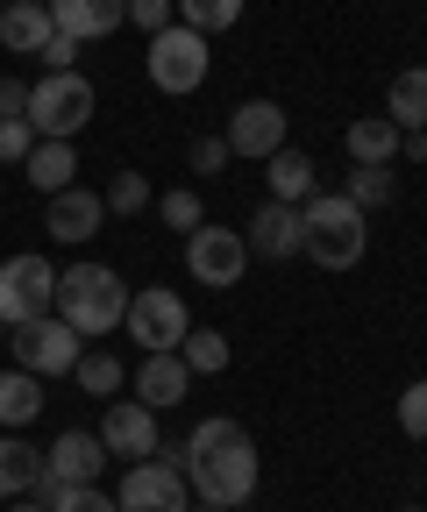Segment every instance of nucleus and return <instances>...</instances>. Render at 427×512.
Segmentation results:
<instances>
[{
  "instance_id": "79ce46f5",
  "label": "nucleus",
  "mask_w": 427,
  "mask_h": 512,
  "mask_svg": "<svg viewBox=\"0 0 427 512\" xmlns=\"http://www.w3.org/2000/svg\"><path fill=\"white\" fill-rule=\"evenodd\" d=\"M406 512H420V505H406Z\"/></svg>"
},
{
  "instance_id": "4be33fe9",
  "label": "nucleus",
  "mask_w": 427,
  "mask_h": 512,
  "mask_svg": "<svg viewBox=\"0 0 427 512\" xmlns=\"http://www.w3.org/2000/svg\"><path fill=\"white\" fill-rule=\"evenodd\" d=\"M36 413H43V377H29V370H0V427L22 434Z\"/></svg>"
},
{
  "instance_id": "c85d7f7f",
  "label": "nucleus",
  "mask_w": 427,
  "mask_h": 512,
  "mask_svg": "<svg viewBox=\"0 0 427 512\" xmlns=\"http://www.w3.org/2000/svg\"><path fill=\"white\" fill-rule=\"evenodd\" d=\"M100 200H107V214L129 221V214H143V207L157 200V192H150V178H143V171H114V185L100 192Z\"/></svg>"
},
{
  "instance_id": "4c0bfd02",
  "label": "nucleus",
  "mask_w": 427,
  "mask_h": 512,
  "mask_svg": "<svg viewBox=\"0 0 427 512\" xmlns=\"http://www.w3.org/2000/svg\"><path fill=\"white\" fill-rule=\"evenodd\" d=\"M8 512H43V498H8Z\"/></svg>"
},
{
  "instance_id": "2f4dec72",
  "label": "nucleus",
  "mask_w": 427,
  "mask_h": 512,
  "mask_svg": "<svg viewBox=\"0 0 427 512\" xmlns=\"http://www.w3.org/2000/svg\"><path fill=\"white\" fill-rule=\"evenodd\" d=\"M399 427H406L413 441H427V377L399 392Z\"/></svg>"
},
{
  "instance_id": "39448f33",
  "label": "nucleus",
  "mask_w": 427,
  "mask_h": 512,
  "mask_svg": "<svg viewBox=\"0 0 427 512\" xmlns=\"http://www.w3.org/2000/svg\"><path fill=\"white\" fill-rule=\"evenodd\" d=\"M207 64H214V57H207V36L186 29V22L150 36V86H157V93H178V100L200 93V86H207Z\"/></svg>"
},
{
  "instance_id": "c756f323",
  "label": "nucleus",
  "mask_w": 427,
  "mask_h": 512,
  "mask_svg": "<svg viewBox=\"0 0 427 512\" xmlns=\"http://www.w3.org/2000/svg\"><path fill=\"white\" fill-rule=\"evenodd\" d=\"M72 377L86 384L93 399H121V377H129V370H121L114 356H100V349H93V356H79V370H72Z\"/></svg>"
},
{
  "instance_id": "58836bf2",
  "label": "nucleus",
  "mask_w": 427,
  "mask_h": 512,
  "mask_svg": "<svg viewBox=\"0 0 427 512\" xmlns=\"http://www.w3.org/2000/svg\"><path fill=\"white\" fill-rule=\"evenodd\" d=\"M15 8H50V0H15Z\"/></svg>"
},
{
  "instance_id": "72a5a7b5",
  "label": "nucleus",
  "mask_w": 427,
  "mask_h": 512,
  "mask_svg": "<svg viewBox=\"0 0 427 512\" xmlns=\"http://www.w3.org/2000/svg\"><path fill=\"white\" fill-rule=\"evenodd\" d=\"M36 150V128L29 121H0V164H29Z\"/></svg>"
},
{
  "instance_id": "9d476101",
  "label": "nucleus",
  "mask_w": 427,
  "mask_h": 512,
  "mask_svg": "<svg viewBox=\"0 0 427 512\" xmlns=\"http://www.w3.org/2000/svg\"><path fill=\"white\" fill-rule=\"evenodd\" d=\"M100 448L107 456H121V463H143V456H157V441H164V427H157V413L143 406V399H107V413H100Z\"/></svg>"
},
{
  "instance_id": "a878e982",
  "label": "nucleus",
  "mask_w": 427,
  "mask_h": 512,
  "mask_svg": "<svg viewBox=\"0 0 427 512\" xmlns=\"http://www.w3.org/2000/svg\"><path fill=\"white\" fill-rule=\"evenodd\" d=\"M36 498H43V512H114V491H100V484H36Z\"/></svg>"
},
{
  "instance_id": "aec40b11",
  "label": "nucleus",
  "mask_w": 427,
  "mask_h": 512,
  "mask_svg": "<svg viewBox=\"0 0 427 512\" xmlns=\"http://www.w3.org/2000/svg\"><path fill=\"white\" fill-rule=\"evenodd\" d=\"M22 171H29V185L43 192V200H50V192H65V185H79V143H36Z\"/></svg>"
},
{
  "instance_id": "a211bd4d",
  "label": "nucleus",
  "mask_w": 427,
  "mask_h": 512,
  "mask_svg": "<svg viewBox=\"0 0 427 512\" xmlns=\"http://www.w3.org/2000/svg\"><path fill=\"white\" fill-rule=\"evenodd\" d=\"M385 121L399 136H427V64H413V72H399L385 86Z\"/></svg>"
},
{
  "instance_id": "c9c22d12",
  "label": "nucleus",
  "mask_w": 427,
  "mask_h": 512,
  "mask_svg": "<svg viewBox=\"0 0 427 512\" xmlns=\"http://www.w3.org/2000/svg\"><path fill=\"white\" fill-rule=\"evenodd\" d=\"M171 15H178L171 0H129V22H136V29H150V36H157V29H171Z\"/></svg>"
},
{
  "instance_id": "20e7f679",
  "label": "nucleus",
  "mask_w": 427,
  "mask_h": 512,
  "mask_svg": "<svg viewBox=\"0 0 427 512\" xmlns=\"http://www.w3.org/2000/svg\"><path fill=\"white\" fill-rule=\"evenodd\" d=\"M93 107H100V93H93L86 72H43V79L29 86L22 121L36 128V143H72L79 128L93 121Z\"/></svg>"
},
{
  "instance_id": "6e6552de",
  "label": "nucleus",
  "mask_w": 427,
  "mask_h": 512,
  "mask_svg": "<svg viewBox=\"0 0 427 512\" xmlns=\"http://www.w3.org/2000/svg\"><path fill=\"white\" fill-rule=\"evenodd\" d=\"M121 328H129V342H136L143 356L178 349V342H186V299H178V292H164V285L129 292V313H121Z\"/></svg>"
},
{
  "instance_id": "b1692460",
  "label": "nucleus",
  "mask_w": 427,
  "mask_h": 512,
  "mask_svg": "<svg viewBox=\"0 0 427 512\" xmlns=\"http://www.w3.org/2000/svg\"><path fill=\"white\" fill-rule=\"evenodd\" d=\"M342 143H349V164H392L406 136L378 114V121H349V136H342Z\"/></svg>"
},
{
  "instance_id": "5701e85b",
  "label": "nucleus",
  "mask_w": 427,
  "mask_h": 512,
  "mask_svg": "<svg viewBox=\"0 0 427 512\" xmlns=\"http://www.w3.org/2000/svg\"><path fill=\"white\" fill-rule=\"evenodd\" d=\"M50 36H57L50 8H15V0H8V8H0V43H8L15 57H36V50H43Z\"/></svg>"
},
{
  "instance_id": "bb28decb",
  "label": "nucleus",
  "mask_w": 427,
  "mask_h": 512,
  "mask_svg": "<svg viewBox=\"0 0 427 512\" xmlns=\"http://www.w3.org/2000/svg\"><path fill=\"white\" fill-rule=\"evenodd\" d=\"M178 356H186L193 377H214V370H228V335H214V328H186Z\"/></svg>"
},
{
  "instance_id": "6ab92c4d",
  "label": "nucleus",
  "mask_w": 427,
  "mask_h": 512,
  "mask_svg": "<svg viewBox=\"0 0 427 512\" xmlns=\"http://www.w3.org/2000/svg\"><path fill=\"white\" fill-rule=\"evenodd\" d=\"M43 484V448H29L22 434H0V498H29Z\"/></svg>"
},
{
  "instance_id": "ddd939ff",
  "label": "nucleus",
  "mask_w": 427,
  "mask_h": 512,
  "mask_svg": "<svg viewBox=\"0 0 427 512\" xmlns=\"http://www.w3.org/2000/svg\"><path fill=\"white\" fill-rule=\"evenodd\" d=\"M100 470H107V448L86 427H65V434L43 448V477L50 484H100Z\"/></svg>"
},
{
  "instance_id": "393cba45",
  "label": "nucleus",
  "mask_w": 427,
  "mask_h": 512,
  "mask_svg": "<svg viewBox=\"0 0 427 512\" xmlns=\"http://www.w3.org/2000/svg\"><path fill=\"white\" fill-rule=\"evenodd\" d=\"M342 200H356L363 214H371V207H392V200H399V171H392V164H356Z\"/></svg>"
},
{
  "instance_id": "423d86ee",
  "label": "nucleus",
  "mask_w": 427,
  "mask_h": 512,
  "mask_svg": "<svg viewBox=\"0 0 427 512\" xmlns=\"http://www.w3.org/2000/svg\"><path fill=\"white\" fill-rule=\"evenodd\" d=\"M79 356H86V342H79L57 313H36V320H22V328H15V363H22L29 377H72Z\"/></svg>"
},
{
  "instance_id": "f8f14e48",
  "label": "nucleus",
  "mask_w": 427,
  "mask_h": 512,
  "mask_svg": "<svg viewBox=\"0 0 427 512\" xmlns=\"http://www.w3.org/2000/svg\"><path fill=\"white\" fill-rule=\"evenodd\" d=\"M228 157H278L285 150V107L278 100H242L228 114Z\"/></svg>"
},
{
  "instance_id": "f03ea898",
  "label": "nucleus",
  "mask_w": 427,
  "mask_h": 512,
  "mask_svg": "<svg viewBox=\"0 0 427 512\" xmlns=\"http://www.w3.org/2000/svg\"><path fill=\"white\" fill-rule=\"evenodd\" d=\"M299 256L321 271H356L363 256H371V221H363L356 200L342 192H314L307 207H299Z\"/></svg>"
},
{
  "instance_id": "2eb2a0df",
  "label": "nucleus",
  "mask_w": 427,
  "mask_h": 512,
  "mask_svg": "<svg viewBox=\"0 0 427 512\" xmlns=\"http://www.w3.org/2000/svg\"><path fill=\"white\" fill-rule=\"evenodd\" d=\"M129 377H136V399H143L150 413H164V406H186V384H193V370H186V356H178V349L143 356Z\"/></svg>"
},
{
  "instance_id": "f704fd0d",
  "label": "nucleus",
  "mask_w": 427,
  "mask_h": 512,
  "mask_svg": "<svg viewBox=\"0 0 427 512\" xmlns=\"http://www.w3.org/2000/svg\"><path fill=\"white\" fill-rule=\"evenodd\" d=\"M186 164H193L200 178H214V171H228V143H221V136H193V150H186Z\"/></svg>"
},
{
  "instance_id": "473e14b6",
  "label": "nucleus",
  "mask_w": 427,
  "mask_h": 512,
  "mask_svg": "<svg viewBox=\"0 0 427 512\" xmlns=\"http://www.w3.org/2000/svg\"><path fill=\"white\" fill-rule=\"evenodd\" d=\"M79 50H86L79 36H65V29H57V36H50L36 57H43V72H79Z\"/></svg>"
},
{
  "instance_id": "9b49d317",
  "label": "nucleus",
  "mask_w": 427,
  "mask_h": 512,
  "mask_svg": "<svg viewBox=\"0 0 427 512\" xmlns=\"http://www.w3.org/2000/svg\"><path fill=\"white\" fill-rule=\"evenodd\" d=\"M242 264H250V242H242L235 228H193L186 235V271L200 285L228 292V285H242Z\"/></svg>"
},
{
  "instance_id": "0eeeda50",
  "label": "nucleus",
  "mask_w": 427,
  "mask_h": 512,
  "mask_svg": "<svg viewBox=\"0 0 427 512\" xmlns=\"http://www.w3.org/2000/svg\"><path fill=\"white\" fill-rule=\"evenodd\" d=\"M186 491H193V484H186V470H178V463L143 456V463H129V477H121L114 512H193Z\"/></svg>"
},
{
  "instance_id": "cd10ccee",
  "label": "nucleus",
  "mask_w": 427,
  "mask_h": 512,
  "mask_svg": "<svg viewBox=\"0 0 427 512\" xmlns=\"http://www.w3.org/2000/svg\"><path fill=\"white\" fill-rule=\"evenodd\" d=\"M171 8H178V22H186V29H200V36L235 29V22H242V0H171Z\"/></svg>"
},
{
  "instance_id": "e433bc0d",
  "label": "nucleus",
  "mask_w": 427,
  "mask_h": 512,
  "mask_svg": "<svg viewBox=\"0 0 427 512\" xmlns=\"http://www.w3.org/2000/svg\"><path fill=\"white\" fill-rule=\"evenodd\" d=\"M22 107H29V86L0 79V121H22Z\"/></svg>"
},
{
  "instance_id": "1a4fd4ad",
  "label": "nucleus",
  "mask_w": 427,
  "mask_h": 512,
  "mask_svg": "<svg viewBox=\"0 0 427 512\" xmlns=\"http://www.w3.org/2000/svg\"><path fill=\"white\" fill-rule=\"evenodd\" d=\"M50 292H57L50 256H8L0 264V328H22V320L50 313Z\"/></svg>"
},
{
  "instance_id": "412c9836",
  "label": "nucleus",
  "mask_w": 427,
  "mask_h": 512,
  "mask_svg": "<svg viewBox=\"0 0 427 512\" xmlns=\"http://www.w3.org/2000/svg\"><path fill=\"white\" fill-rule=\"evenodd\" d=\"M264 171H271V200H285V207L314 200V178H321V171H314L307 150H292V143H285L278 157H264Z\"/></svg>"
},
{
  "instance_id": "4468645a",
  "label": "nucleus",
  "mask_w": 427,
  "mask_h": 512,
  "mask_svg": "<svg viewBox=\"0 0 427 512\" xmlns=\"http://www.w3.org/2000/svg\"><path fill=\"white\" fill-rule=\"evenodd\" d=\"M100 221H107V200H100V192H86V185L50 192V207H43L50 242H93V235H100Z\"/></svg>"
},
{
  "instance_id": "a19ab883",
  "label": "nucleus",
  "mask_w": 427,
  "mask_h": 512,
  "mask_svg": "<svg viewBox=\"0 0 427 512\" xmlns=\"http://www.w3.org/2000/svg\"><path fill=\"white\" fill-rule=\"evenodd\" d=\"M0 342H8V328H0Z\"/></svg>"
},
{
  "instance_id": "f257e3e1",
  "label": "nucleus",
  "mask_w": 427,
  "mask_h": 512,
  "mask_svg": "<svg viewBox=\"0 0 427 512\" xmlns=\"http://www.w3.org/2000/svg\"><path fill=\"white\" fill-rule=\"evenodd\" d=\"M186 484L200 491V505H221V512L250 505L257 498V441H250V427H235L228 413L200 420L186 434Z\"/></svg>"
},
{
  "instance_id": "7c9ffc66",
  "label": "nucleus",
  "mask_w": 427,
  "mask_h": 512,
  "mask_svg": "<svg viewBox=\"0 0 427 512\" xmlns=\"http://www.w3.org/2000/svg\"><path fill=\"white\" fill-rule=\"evenodd\" d=\"M157 214H164V228H171V235H193V228H207V214H200V200H193L186 185H178V192H157Z\"/></svg>"
},
{
  "instance_id": "f3484780",
  "label": "nucleus",
  "mask_w": 427,
  "mask_h": 512,
  "mask_svg": "<svg viewBox=\"0 0 427 512\" xmlns=\"http://www.w3.org/2000/svg\"><path fill=\"white\" fill-rule=\"evenodd\" d=\"M50 22L79 43H93V36H114L129 22V0H50Z\"/></svg>"
},
{
  "instance_id": "dca6fc26",
  "label": "nucleus",
  "mask_w": 427,
  "mask_h": 512,
  "mask_svg": "<svg viewBox=\"0 0 427 512\" xmlns=\"http://www.w3.org/2000/svg\"><path fill=\"white\" fill-rule=\"evenodd\" d=\"M250 256H271V264H285V256H299V207H285V200H264L257 214H250Z\"/></svg>"
},
{
  "instance_id": "7ed1b4c3",
  "label": "nucleus",
  "mask_w": 427,
  "mask_h": 512,
  "mask_svg": "<svg viewBox=\"0 0 427 512\" xmlns=\"http://www.w3.org/2000/svg\"><path fill=\"white\" fill-rule=\"evenodd\" d=\"M50 313L65 320V328H72L79 342L114 335V328H121V313H129V285H121L107 264H72V271H57Z\"/></svg>"
},
{
  "instance_id": "ea45409f",
  "label": "nucleus",
  "mask_w": 427,
  "mask_h": 512,
  "mask_svg": "<svg viewBox=\"0 0 427 512\" xmlns=\"http://www.w3.org/2000/svg\"><path fill=\"white\" fill-rule=\"evenodd\" d=\"M200 512H221V505H200Z\"/></svg>"
}]
</instances>
